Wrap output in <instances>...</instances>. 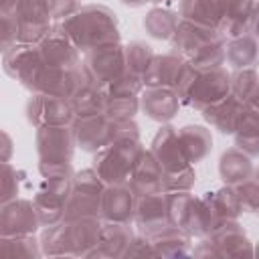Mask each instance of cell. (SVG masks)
Wrapping results in <instances>:
<instances>
[{
  "instance_id": "obj_10",
  "label": "cell",
  "mask_w": 259,
  "mask_h": 259,
  "mask_svg": "<svg viewBox=\"0 0 259 259\" xmlns=\"http://www.w3.org/2000/svg\"><path fill=\"white\" fill-rule=\"evenodd\" d=\"M194 255H212V257H243L253 255V247L247 239V233L237 223V219L223 223L210 235L202 237L198 247L192 251Z\"/></svg>"
},
{
  "instance_id": "obj_45",
  "label": "cell",
  "mask_w": 259,
  "mask_h": 259,
  "mask_svg": "<svg viewBox=\"0 0 259 259\" xmlns=\"http://www.w3.org/2000/svg\"><path fill=\"white\" fill-rule=\"evenodd\" d=\"M152 4H172V2H180V0H148Z\"/></svg>"
},
{
  "instance_id": "obj_3",
  "label": "cell",
  "mask_w": 259,
  "mask_h": 259,
  "mask_svg": "<svg viewBox=\"0 0 259 259\" xmlns=\"http://www.w3.org/2000/svg\"><path fill=\"white\" fill-rule=\"evenodd\" d=\"M174 91L182 103L202 111L231 93V73L223 65L198 69L186 61Z\"/></svg>"
},
{
  "instance_id": "obj_6",
  "label": "cell",
  "mask_w": 259,
  "mask_h": 259,
  "mask_svg": "<svg viewBox=\"0 0 259 259\" xmlns=\"http://www.w3.org/2000/svg\"><path fill=\"white\" fill-rule=\"evenodd\" d=\"M71 125L77 146L93 154L115 140H140V127L134 117L113 119L105 113H97L89 117H75Z\"/></svg>"
},
{
  "instance_id": "obj_13",
  "label": "cell",
  "mask_w": 259,
  "mask_h": 259,
  "mask_svg": "<svg viewBox=\"0 0 259 259\" xmlns=\"http://www.w3.org/2000/svg\"><path fill=\"white\" fill-rule=\"evenodd\" d=\"M38 164H71L77 146L73 125H42L36 127Z\"/></svg>"
},
{
  "instance_id": "obj_43",
  "label": "cell",
  "mask_w": 259,
  "mask_h": 259,
  "mask_svg": "<svg viewBox=\"0 0 259 259\" xmlns=\"http://www.w3.org/2000/svg\"><path fill=\"white\" fill-rule=\"evenodd\" d=\"M18 0H0V12H10Z\"/></svg>"
},
{
  "instance_id": "obj_32",
  "label": "cell",
  "mask_w": 259,
  "mask_h": 259,
  "mask_svg": "<svg viewBox=\"0 0 259 259\" xmlns=\"http://www.w3.org/2000/svg\"><path fill=\"white\" fill-rule=\"evenodd\" d=\"M233 136L239 150H243L251 158H259V111L245 105V113Z\"/></svg>"
},
{
  "instance_id": "obj_18",
  "label": "cell",
  "mask_w": 259,
  "mask_h": 259,
  "mask_svg": "<svg viewBox=\"0 0 259 259\" xmlns=\"http://www.w3.org/2000/svg\"><path fill=\"white\" fill-rule=\"evenodd\" d=\"M136 194L127 184H105L101 194V219L107 223H134Z\"/></svg>"
},
{
  "instance_id": "obj_7",
  "label": "cell",
  "mask_w": 259,
  "mask_h": 259,
  "mask_svg": "<svg viewBox=\"0 0 259 259\" xmlns=\"http://www.w3.org/2000/svg\"><path fill=\"white\" fill-rule=\"evenodd\" d=\"M142 152L140 140H115L95 152L91 168L105 184H127Z\"/></svg>"
},
{
  "instance_id": "obj_22",
  "label": "cell",
  "mask_w": 259,
  "mask_h": 259,
  "mask_svg": "<svg viewBox=\"0 0 259 259\" xmlns=\"http://www.w3.org/2000/svg\"><path fill=\"white\" fill-rule=\"evenodd\" d=\"M134 223L142 235H148V233L168 225L166 192H154V194L138 196L136 198V210H134Z\"/></svg>"
},
{
  "instance_id": "obj_28",
  "label": "cell",
  "mask_w": 259,
  "mask_h": 259,
  "mask_svg": "<svg viewBox=\"0 0 259 259\" xmlns=\"http://www.w3.org/2000/svg\"><path fill=\"white\" fill-rule=\"evenodd\" d=\"M225 2L227 0H180V18L219 30Z\"/></svg>"
},
{
  "instance_id": "obj_21",
  "label": "cell",
  "mask_w": 259,
  "mask_h": 259,
  "mask_svg": "<svg viewBox=\"0 0 259 259\" xmlns=\"http://www.w3.org/2000/svg\"><path fill=\"white\" fill-rule=\"evenodd\" d=\"M243 113H245V101L233 93H229L225 99L217 101L214 105L202 109L204 121L225 136H233L237 132Z\"/></svg>"
},
{
  "instance_id": "obj_33",
  "label": "cell",
  "mask_w": 259,
  "mask_h": 259,
  "mask_svg": "<svg viewBox=\"0 0 259 259\" xmlns=\"http://www.w3.org/2000/svg\"><path fill=\"white\" fill-rule=\"evenodd\" d=\"M180 14L168 10V8H152L144 18V28L152 38L158 40H170L180 24Z\"/></svg>"
},
{
  "instance_id": "obj_23",
  "label": "cell",
  "mask_w": 259,
  "mask_h": 259,
  "mask_svg": "<svg viewBox=\"0 0 259 259\" xmlns=\"http://www.w3.org/2000/svg\"><path fill=\"white\" fill-rule=\"evenodd\" d=\"M186 61L176 53H164V55H154V59L150 61L142 81L144 87H172L176 85L182 69H184Z\"/></svg>"
},
{
  "instance_id": "obj_36",
  "label": "cell",
  "mask_w": 259,
  "mask_h": 259,
  "mask_svg": "<svg viewBox=\"0 0 259 259\" xmlns=\"http://www.w3.org/2000/svg\"><path fill=\"white\" fill-rule=\"evenodd\" d=\"M20 176H24L20 170H16L10 162H2V172H0V198L2 204L8 200L18 198V190H20Z\"/></svg>"
},
{
  "instance_id": "obj_5",
  "label": "cell",
  "mask_w": 259,
  "mask_h": 259,
  "mask_svg": "<svg viewBox=\"0 0 259 259\" xmlns=\"http://www.w3.org/2000/svg\"><path fill=\"white\" fill-rule=\"evenodd\" d=\"M150 152L156 156L162 172H164V190H190L196 182V174L192 164L182 152L178 142V130L170 123H162L156 132Z\"/></svg>"
},
{
  "instance_id": "obj_42",
  "label": "cell",
  "mask_w": 259,
  "mask_h": 259,
  "mask_svg": "<svg viewBox=\"0 0 259 259\" xmlns=\"http://www.w3.org/2000/svg\"><path fill=\"white\" fill-rule=\"evenodd\" d=\"M245 105H247V107H251V109H257V111H259V81H257V85H255L253 93L249 95V99L245 101Z\"/></svg>"
},
{
  "instance_id": "obj_24",
  "label": "cell",
  "mask_w": 259,
  "mask_h": 259,
  "mask_svg": "<svg viewBox=\"0 0 259 259\" xmlns=\"http://www.w3.org/2000/svg\"><path fill=\"white\" fill-rule=\"evenodd\" d=\"M134 231L130 223H107L103 221L99 243L91 257H123L130 243L134 241Z\"/></svg>"
},
{
  "instance_id": "obj_25",
  "label": "cell",
  "mask_w": 259,
  "mask_h": 259,
  "mask_svg": "<svg viewBox=\"0 0 259 259\" xmlns=\"http://www.w3.org/2000/svg\"><path fill=\"white\" fill-rule=\"evenodd\" d=\"M154 255L156 257H180V255H188V247H190V235L174 225H164L162 229H156L152 233L146 235Z\"/></svg>"
},
{
  "instance_id": "obj_20",
  "label": "cell",
  "mask_w": 259,
  "mask_h": 259,
  "mask_svg": "<svg viewBox=\"0 0 259 259\" xmlns=\"http://www.w3.org/2000/svg\"><path fill=\"white\" fill-rule=\"evenodd\" d=\"M127 186L134 190L136 196L142 194H154V192H166L164 190V172L156 160V156L150 150H144L134 166V172L130 176Z\"/></svg>"
},
{
  "instance_id": "obj_17",
  "label": "cell",
  "mask_w": 259,
  "mask_h": 259,
  "mask_svg": "<svg viewBox=\"0 0 259 259\" xmlns=\"http://www.w3.org/2000/svg\"><path fill=\"white\" fill-rule=\"evenodd\" d=\"M40 59L42 63L51 67H61V69H75L81 65L79 61V49L71 42V38L65 34L61 24H53L51 32L38 42Z\"/></svg>"
},
{
  "instance_id": "obj_11",
  "label": "cell",
  "mask_w": 259,
  "mask_h": 259,
  "mask_svg": "<svg viewBox=\"0 0 259 259\" xmlns=\"http://www.w3.org/2000/svg\"><path fill=\"white\" fill-rule=\"evenodd\" d=\"M81 67L89 81L99 87H107L109 83L125 75V47H121L119 42H111L91 49L89 53H85Z\"/></svg>"
},
{
  "instance_id": "obj_16",
  "label": "cell",
  "mask_w": 259,
  "mask_h": 259,
  "mask_svg": "<svg viewBox=\"0 0 259 259\" xmlns=\"http://www.w3.org/2000/svg\"><path fill=\"white\" fill-rule=\"evenodd\" d=\"M40 225L36 206L28 198H14L2 204L0 210V235L16 237V235H32Z\"/></svg>"
},
{
  "instance_id": "obj_15",
  "label": "cell",
  "mask_w": 259,
  "mask_h": 259,
  "mask_svg": "<svg viewBox=\"0 0 259 259\" xmlns=\"http://www.w3.org/2000/svg\"><path fill=\"white\" fill-rule=\"evenodd\" d=\"M26 119L34 127L42 125H71L75 119V111L71 107L69 97L49 95V93H32L26 101Z\"/></svg>"
},
{
  "instance_id": "obj_37",
  "label": "cell",
  "mask_w": 259,
  "mask_h": 259,
  "mask_svg": "<svg viewBox=\"0 0 259 259\" xmlns=\"http://www.w3.org/2000/svg\"><path fill=\"white\" fill-rule=\"evenodd\" d=\"M257 81H259V75L255 69H235V73L231 75V93L237 95L239 99L247 101L249 95L253 93Z\"/></svg>"
},
{
  "instance_id": "obj_35",
  "label": "cell",
  "mask_w": 259,
  "mask_h": 259,
  "mask_svg": "<svg viewBox=\"0 0 259 259\" xmlns=\"http://www.w3.org/2000/svg\"><path fill=\"white\" fill-rule=\"evenodd\" d=\"M0 253L4 257H38L42 253L40 241L32 235H16V237H2Z\"/></svg>"
},
{
  "instance_id": "obj_30",
  "label": "cell",
  "mask_w": 259,
  "mask_h": 259,
  "mask_svg": "<svg viewBox=\"0 0 259 259\" xmlns=\"http://www.w3.org/2000/svg\"><path fill=\"white\" fill-rule=\"evenodd\" d=\"M71 107L75 111V117H89V115H97L103 113L105 107V91L103 87L95 85L93 81H89L87 77L79 83V87L73 91V95L69 97Z\"/></svg>"
},
{
  "instance_id": "obj_29",
  "label": "cell",
  "mask_w": 259,
  "mask_h": 259,
  "mask_svg": "<svg viewBox=\"0 0 259 259\" xmlns=\"http://www.w3.org/2000/svg\"><path fill=\"white\" fill-rule=\"evenodd\" d=\"M178 142L182 146L184 156L190 164H196L204 160L212 150V136L210 130L198 123H186L178 130Z\"/></svg>"
},
{
  "instance_id": "obj_19",
  "label": "cell",
  "mask_w": 259,
  "mask_h": 259,
  "mask_svg": "<svg viewBox=\"0 0 259 259\" xmlns=\"http://www.w3.org/2000/svg\"><path fill=\"white\" fill-rule=\"evenodd\" d=\"M180 107V99L172 87H146L140 93V109L146 117L168 123Z\"/></svg>"
},
{
  "instance_id": "obj_38",
  "label": "cell",
  "mask_w": 259,
  "mask_h": 259,
  "mask_svg": "<svg viewBox=\"0 0 259 259\" xmlns=\"http://www.w3.org/2000/svg\"><path fill=\"white\" fill-rule=\"evenodd\" d=\"M233 188H235V194H237V200H239L243 212L259 210V182L255 178H249Z\"/></svg>"
},
{
  "instance_id": "obj_12",
  "label": "cell",
  "mask_w": 259,
  "mask_h": 259,
  "mask_svg": "<svg viewBox=\"0 0 259 259\" xmlns=\"http://www.w3.org/2000/svg\"><path fill=\"white\" fill-rule=\"evenodd\" d=\"M18 26V42H40L53 28L49 0H18L8 12Z\"/></svg>"
},
{
  "instance_id": "obj_27",
  "label": "cell",
  "mask_w": 259,
  "mask_h": 259,
  "mask_svg": "<svg viewBox=\"0 0 259 259\" xmlns=\"http://www.w3.org/2000/svg\"><path fill=\"white\" fill-rule=\"evenodd\" d=\"M253 162L251 156L239 148H229L219 158V174L227 186H237L249 178H253Z\"/></svg>"
},
{
  "instance_id": "obj_40",
  "label": "cell",
  "mask_w": 259,
  "mask_h": 259,
  "mask_svg": "<svg viewBox=\"0 0 259 259\" xmlns=\"http://www.w3.org/2000/svg\"><path fill=\"white\" fill-rule=\"evenodd\" d=\"M38 172L42 176H73L71 164H38Z\"/></svg>"
},
{
  "instance_id": "obj_41",
  "label": "cell",
  "mask_w": 259,
  "mask_h": 259,
  "mask_svg": "<svg viewBox=\"0 0 259 259\" xmlns=\"http://www.w3.org/2000/svg\"><path fill=\"white\" fill-rule=\"evenodd\" d=\"M249 32L259 38V2H255V8H253V16H251V26H249Z\"/></svg>"
},
{
  "instance_id": "obj_4",
  "label": "cell",
  "mask_w": 259,
  "mask_h": 259,
  "mask_svg": "<svg viewBox=\"0 0 259 259\" xmlns=\"http://www.w3.org/2000/svg\"><path fill=\"white\" fill-rule=\"evenodd\" d=\"M170 45L184 61L198 69L223 65L227 53V38L217 28L200 26L188 20H180Z\"/></svg>"
},
{
  "instance_id": "obj_31",
  "label": "cell",
  "mask_w": 259,
  "mask_h": 259,
  "mask_svg": "<svg viewBox=\"0 0 259 259\" xmlns=\"http://www.w3.org/2000/svg\"><path fill=\"white\" fill-rule=\"evenodd\" d=\"M225 59L233 69H255V65H259V38L251 32L229 38Z\"/></svg>"
},
{
  "instance_id": "obj_9",
  "label": "cell",
  "mask_w": 259,
  "mask_h": 259,
  "mask_svg": "<svg viewBox=\"0 0 259 259\" xmlns=\"http://www.w3.org/2000/svg\"><path fill=\"white\" fill-rule=\"evenodd\" d=\"M73 188V176H42L32 196L42 227L57 225L65 219V204Z\"/></svg>"
},
{
  "instance_id": "obj_34",
  "label": "cell",
  "mask_w": 259,
  "mask_h": 259,
  "mask_svg": "<svg viewBox=\"0 0 259 259\" xmlns=\"http://www.w3.org/2000/svg\"><path fill=\"white\" fill-rule=\"evenodd\" d=\"M154 51L150 45L142 42V40H132L130 45H125V73L136 75V77H144L150 61L154 59Z\"/></svg>"
},
{
  "instance_id": "obj_14",
  "label": "cell",
  "mask_w": 259,
  "mask_h": 259,
  "mask_svg": "<svg viewBox=\"0 0 259 259\" xmlns=\"http://www.w3.org/2000/svg\"><path fill=\"white\" fill-rule=\"evenodd\" d=\"M144 89V81L136 75H121L107 87L105 91V107L103 113L113 119H127L134 117L140 109V93Z\"/></svg>"
},
{
  "instance_id": "obj_26",
  "label": "cell",
  "mask_w": 259,
  "mask_h": 259,
  "mask_svg": "<svg viewBox=\"0 0 259 259\" xmlns=\"http://www.w3.org/2000/svg\"><path fill=\"white\" fill-rule=\"evenodd\" d=\"M253 8H255V0H227L219 24V32L225 38H235L249 32Z\"/></svg>"
},
{
  "instance_id": "obj_39",
  "label": "cell",
  "mask_w": 259,
  "mask_h": 259,
  "mask_svg": "<svg viewBox=\"0 0 259 259\" xmlns=\"http://www.w3.org/2000/svg\"><path fill=\"white\" fill-rule=\"evenodd\" d=\"M49 6H51L53 18L65 20L67 16H71L81 8V0H49Z\"/></svg>"
},
{
  "instance_id": "obj_2",
  "label": "cell",
  "mask_w": 259,
  "mask_h": 259,
  "mask_svg": "<svg viewBox=\"0 0 259 259\" xmlns=\"http://www.w3.org/2000/svg\"><path fill=\"white\" fill-rule=\"evenodd\" d=\"M101 217H81L51 225L40 235V249L51 257H91L101 235Z\"/></svg>"
},
{
  "instance_id": "obj_46",
  "label": "cell",
  "mask_w": 259,
  "mask_h": 259,
  "mask_svg": "<svg viewBox=\"0 0 259 259\" xmlns=\"http://www.w3.org/2000/svg\"><path fill=\"white\" fill-rule=\"evenodd\" d=\"M253 178H255V180H257V182H259V168H257V170H255V172H253Z\"/></svg>"
},
{
  "instance_id": "obj_47",
  "label": "cell",
  "mask_w": 259,
  "mask_h": 259,
  "mask_svg": "<svg viewBox=\"0 0 259 259\" xmlns=\"http://www.w3.org/2000/svg\"><path fill=\"white\" fill-rule=\"evenodd\" d=\"M253 255H257V257H259V245H257V249L253 251Z\"/></svg>"
},
{
  "instance_id": "obj_44",
  "label": "cell",
  "mask_w": 259,
  "mask_h": 259,
  "mask_svg": "<svg viewBox=\"0 0 259 259\" xmlns=\"http://www.w3.org/2000/svg\"><path fill=\"white\" fill-rule=\"evenodd\" d=\"M125 6H130V8H138V6H142V4H146L148 0H121Z\"/></svg>"
},
{
  "instance_id": "obj_1",
  "label": "cell",
  "mask_w": 259,
  "mask_h": 259,
  "mask_svg": "<svg viewBox=\"0 0 259 259\" xmlns=\"http://www.w3.org/2000/svg\"><path fill=\"white\" fill-rule=\"evenodd\" d=\"M59 24L79 53H89L91 49L119 42L117 16L103 4H85Z\"/></svg>"
},
{
  "instance_id": "obj_8",
  "label": "cell",
  "mask_w": 259,
  "mask_h": 259,
  "mask_svg": "<svg viewBox=\"0 0 259 259\" xmlns=\"http://www.w3.org/2000/svg\"><path fill=\"white\" fill-rule=\"evenodd\" d=\"M105 182L93 168H85L73 174V188L65 204V219L73 221L81 217H101V194Z\"/></svg>"
}]
</instances>
